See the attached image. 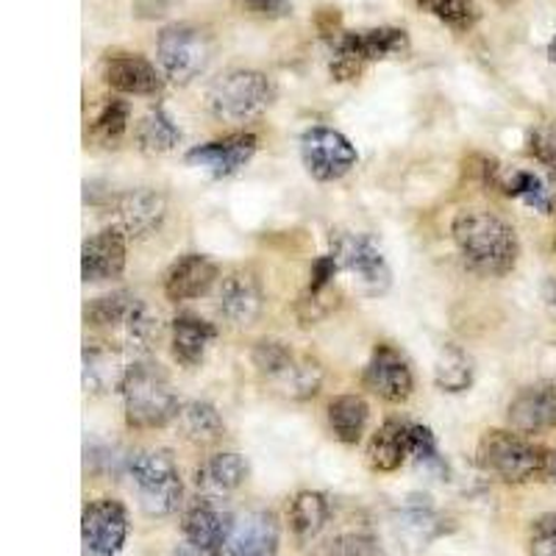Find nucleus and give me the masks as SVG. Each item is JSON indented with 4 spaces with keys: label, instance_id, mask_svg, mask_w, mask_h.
<instances>
[{
    "label": "nucleus",
    "instance_id": "1",
    "mask_svg": "<svg viewBox=\"0 0 556 556\" xmlns=\"http://www.w3.org/2000/svg\"><path fill=\"white\" fill-rule=\"evenodd\" d=\"M451 237L462 262L486 278L513 273L520 256L515 228L486 208H462L451 223Z\"/></svg>",
    "mask_w": 556,
    "mask_h": 556
},
{
    "label": "nucleus",
    "instance_id": "2",
    "mask_svg": "<svg viewBox=\"0 0 556 556\" xmlns=\"http://www.w3.org/2000/svg\"><path fill=\"white\" fill-rule=\"evenodd\" d=\"M123 406H126V424L139 431L165 429L176 424L181 409L170 376L162 370L159 362L151 359H137L131 365V374L123 384Z\"/></svg>",
    "mask_w": 556,
    "mask_h": 556
},
{
    "label": "nucleus",
    "instance_id": "3",
    "mask_svg": "<svg viewBox=\"0 0 556 556\" xmlns=\"http://www.w3.org/2000/svg\"><path fill=\"white\" fill-rule=\"evenodd\" d=\"M253 367L265 376L278 395L290 401H309L320 392L323 367L315 356L298 354L281 340H260L251 351Z\"/></svg>",
    "mask_w": 556,
    "mask_h": 556
},
{
    "label": "nucleus",
    "instance_id": "4",
    "mask_svg": "<svg viewBox=\"0 0 556 556\" xmlns=\"http://www.w3.org/2000/svg\"><path fill=\"white\" fill-rule=\"evenodd\" d=\"M206 103L220 123H251L273 103V81L260 70H226L208 84Z\"/></svg>",
    "mask_w": 556,
    "mask_h": 556
},
{
    "label": "nucleus",
    "instance_id": "5",
    "mask_svg": "<svg viewBox=\"0 0 556 556\" xmlns=\"http://www.w3.org/2000/svg\"><path fill=\"white\" fill-rule=\"evenodd\" d=\"M128 476L137 486L139 506L148 518H167L181 506L184 484L170 451L142 448L128 459Z\"/></svg>",
    "mask_w": 556,
    "mask_h": 556
},
{
    "label": "nucleus",
    "instance_id": "6",
    "mask_svg": "<svg viewBox=\"0 0 556 556\" xmlns=\"http://www.w3.org/2000/svg\"><path fill=\"white\" fill-rule=\"evenodd\" d=\"M479 465L504 484H526L548 470V454L518 431L493 429L481 437Z\"/></svg>",
    "mask_w": 556,
    "mask_h": 556
},
{
    "label": "nucleus",
    "instance_id": "7",
    "mask_svg": "<svg viewBox=\"0 0 556 556\" xmlns=\"http://www.w3.org/2000/svg\"><path fill=\"white\" fill-rule=\"evenodd\" d=\"M331 76L334 81H354L359 78L362 67L381 59H395L409 53V37L404 28L381 26L362 28V31H337L331 37Z\"/></svg>",
    "mask_w": 556,
    "mask_h": 556
},
{
    "label": "nucleus",
    "instance_id": "8",
    "mask_svg": "<svg viewBox=\"0 0 556 556\" xmlns=\"http://www.w3.org/2000/svg\"><path fill=\"white\" fill-rule=\"evenodd\" d=\"M156 56L162 76L170 78L173 84H192L203 76L212 59V39L203 28L190 26V23H176L159 34Z\"/></svg>",
    "mask_w": 556,
    "mask_h": 556
},
{
    "label": "nucleus",
    "instance_id": "9",
    "mask_svg": "<svg viewBox=\"0 0 556 556\" xmlns=\"http://www.w3.org/2000/svg\"><path fill=\"white\" fill-rule=\"evenodd\" d=\"M331 256L337 260L340 270L356 276V281L370 295H379L390 287V265L370 235L340 231L331 237Z\"/></svg>",
    "mask_w": 556,
    "mask_h": 556
},
{
    "label": "nucleus",
    "instance_id": "10",
    "mask_svg": "<svg viewBox=\"0 0 556 556\" xmlns=\"http://www.w3.org/2000/svg\"><path fill=\"white\" fill-rule=\"evenodd\" d=\"M301 159L315 181H340L342 176L354 170L359 153L345 134L317 126L301 137Z\"/></svg>",
    "mask_w": 556,
    "mask_h": 556
},
{
    "label": "nucleus",
    "instance_id": "11",
    "mask_svg": "<svg viewBox=\"0 0 556 556\" xmlns=\"http://www.w3.org/2000/svg\"><path fill=\"white\" fill-rule=\"evenodd\" d=\"M128 538V513L121 501L96 498L84 506L81 540L87 556H117Z\"/></svg>",
    "mask_w": 556,
    "mask_h": 556
},
{
    "label": "nucleus",
    "instance_id": "12",
    "mask_svg": "<svg viewBox=\"0 0 556 556\" xmlns=\"http://www.w3.org/2000/svg\"><path fill=\"white\" fill-rule=\"evenodd\" d=\"M235 515L226 513L220 501L201 498L184 513V540L203 556H226V545L235 531Z\"/></svg>",
    "mask_w": 556,
    "mask_h": 556
},
{
    "label": "nucleus",
    "instance_id": "13",
    "mask_svg": "<svg viewBox=\"0 0 556 556\" xmlns=\"http://www.w3.org/2000/svg\"><path fill=\"white\" fill-rule=\"evenodd\" d=\"M114 226L121 228L128 240H146L156 235L167 217V201L162 192L139 187V190H126L112 198Z\"/></svg>",
    "mask_w": 556,
    "mask_h": 556
},
{
    "label": "nucleus",
    "instance_id": "14",
    "mask_svg": "<svg viewBox=\"0 0 556 556\" xmlns=\"http://www.w3.org/2000/svg\"><path fill=\"white\" fill-rule=\"evenodd\" d=\"M362 384H365V390L379 395L381 401L404 404L412 395V390H415V376H412L409 362H406V356L401 354L399 348L381 342V345L374 348V356L365 365Z\"/></svg>",
    "mask_w": 556,
    "mask_h": 556
},
{
    "label": "nucleus",
    "instance_id": "15",
    "mask_svg": "<svg viewBox=\"0 0 556 556\" xmlns=\"http://www.w3.org/2000/svg\"><path fill=\"white\" fill-rule=\"evenodd\" d=\"M260 148V137L251 131H235L226 134L223 139H212V142H203V146L192 148L187 153V165L198 167V170L208 173L215 178H228L240 173L248 165Z\"/></svg>",
    "mask_w": 556,
    "mask_h": 556
},
{
    "label": "nucleus",
    "instance_id": "16",
    "mask_svg": "<svg viewBox=\"0 0 556 556\" xmlns=\"http://www.w3.org/2000/svg\"><path fill=\"white\" fill-rule=\"evenodd\" d=\"M137 356L126 345L112 342H87L84 348V390L92 395L123 392Z\"/></svg>",
    "mask_w": 556,
    "mask_h": 556
},
{
    "label": "nucleus",
    "instance_id": "17",
    "mask_svg": "<svg viewBox=\"0 0 556 556\" xmlns=\"http://www.w3.org/2000/svg\"><path fill=\"white\" fill-rule=\"evenodd\" d=\"M506 424L518 434H545L556 429V381L529 384L506 406Z\"/></svg>",
    "mask_w": 556,
    "mask_h": 556
},
{
    "label": "nucleus",
    "instance_id": "18",
    "mask_svg": "<svg viewBox=\"0 0 556 556\" xmlns=\"http://www.w3.org/2000/svg\"><path fill=\"white\" fill-rule=\"evenodd\" d=\"M265 306V290L253 270H235L220 278L217 287V309L235 326H251L260 320Z\"/></svg>",
    "mask_w": 556,
    "mask_h": 556
},
{
    "label": "nucleus",
    "instance_id": "19",
    "mask_svg": "<svg viewBox=\"0 0 556 556\" xmlns=\"http://www.w3.org/2000/svg\"><path fill=\"white\" fill-rule=\"evenodd\" d=\"M126 240L121 228H103L96 237H89L81 248V276L87 285L114 281L126 270Z\"/></svg>",
    "mask_w": 556,
    "mask_h": 556
},
{
    "label": "nucleus",
    "instance_id": "20",
    "mask_svg": "<svg viewBox=\"0 0 556 556\" xmlns=\"http://www.w3.org/2000/svg\"><path fill=\"white\" fill-rule=\"evenodd\" d=\"M103 81L123 96H159L165 78L139 53H114L103 59Z\"/></svg>",
    "mask_w": 556,
    "mask_h": 556
},
{
    "label": "nucleus",
    "instance_id": "21",
    "mask_svg": "<svg viewBox=\"0 0 556 556\" xmlns=\"http://www.w3.org/2000/svg\"><path fill=\"white\" fill-rule=\"evenodd\" d=\"M278 540H281V531H278L276 515L253 509L235 520L226 556H276Z\"/></svg>",
    "mask_w": 556,
    "mask_h": 556
},
{
    "label": "nucleus",
    "instance_id": "22",
    "mask_svg": "<svg viewBox=\"0 0 556 556\" xmlns=\"http://www.w3.org/2000/svg\"><path fill=\"white\" fill-rule=\"evenodd\" d=\"M217 281H220V270L215 262L203 253H184L165 273V295L167 301H192V298L206 295Z\"/></svg>",
    "mask_w": 556,
    "mask_h": 556
},
{
    "label": "nucleus",
    "instance_id": "23",
    "mask_svg": "<svg viewBox=\"0 0 556 556\" xmlns=\"http://www.w3.org/2000/svg\"><path fill=\"white\" fill-rule=\"evenodd\" d=\"M248 473L251 468L240 454H215L198 465L195 486L203 498L223 501L245 484Z\"/></svg>",
    "mask_w": 556,
    "mask_h": 556
},
{
    "label": "nucleus",
    "instance_id": "24",
    "mask_svg": "<svg viewBox=\"0 0 556 556\" xmlns=\"http://www.w3.org/2000/svg\"><path fill=\"white\" fill-rule=\"evenodd\" d=\"M409 431L412 424L406 420H384L367 443V465L376 473H392L409 456Z\"/></svg>",
    "mask_w": 556,
    "mask_h": 556
},
{
    "label": "nucleus",
    "instance_id": "25",
    "mask_svg": "<svg viewBox=\"0 0 556 556\" xmlns=\"http://www.w3.org/2000/svg\"><path fill=\"white\" fill-rule=\"evenodd\" d=\"M173 356H176L178 365L184 367H198L206 356L208 345L217 340V329L208 320L195 315H178L173 320Z\"/></svg>",
    "mask_w": 556,
    "mask_h": 556
},
{
    "label": "nucleus",
    "instance_id": "26",
    "mask_svg": "<svg viewBox=\"0 0 556 556\" xmlns=\"http://www.w3.org/2000/svg\"><path fill=\"white\" fill-rule=\"evenodd\" d=\"M493 184H498V190H504V195L518 198L526 206H531L534 212H543L551 215L556 203V192L551 190L548 184L531 170H498L493 167Z\"/></svg>",
    "mask_w": 556,
    "mask_h": 556
},
{
    "label": "nucleus",
    "instance_id": "27",
    "mask_svg": "<svg viewBox=\"0 0 556 556\" xmlns=\"http://www.w3.org/2000/svg\"><path fill=\"white\" fill-rule=\"evenodd\" d=\"M121 331H123V342H126V348L137 356V354H148V351L162 340L165 323H162V315H159L151 304H146L142 298H137V301L131 304V309H128L126 320H123Z\"/></svg>",
    "mask_w": 556,
    "mask_h": 556
},
{
    "label": "nucleus",
    "instance_id": "28",
    "mask_svg": "<svg viewBox=\"0 0 556 556\" xmlns=\"http://www.w3.org/2000/svg\"><path fill=\"white\" fill-rule=\"evenodd\" d=\"M290 518V529L298 540H312L317 538L331 518V504L329 498L317 490H301L295 498L290 501L287 509Z\"/></svg>",
    "mask_w": 556,
    "mask_h": 556
},
{
    "label": "nucleus",
    "instance_id": "29",
    "mask_svg": "<svg viewBox=\"0 0 556 556\" xmlns=\"http://www.w3.org/2000/svg\"><path fill=\"white\" fill-rule=\"evenodd\" d=\"M176 426L181 431L184 440H190L195 445H208L217 443L226 431V424H223L220 412L215 409L206 401H190L178 409Z\"/></svg>",
    "mask_w": 556,
    "mask_h": 556
},
{
    "label": "nucleus",
    "instance_id": "30",
    "mask_svg": "<svg viewBox=\"0 0 556 556\" xmlns=\"http://www.w3.org/2000/svg\"><path fill=\"white\" fill-rule=\"evenodd\" d=\"M367 417L370 409L359 395H337L329 404V426L337 440L345 445L359 443L367 429Z\"/></svg>",
    "mask_w": 556,
    "mask_h": 556
},
{
    "label": "nucleus",
    "instance_id": "31",
    "mask_svg": "<svg viewBox=\"0 0 556 556\" xmlns=\"http://www.w3.org/2000/svg\"><path fill=\"white\" fill-rule=\"evenodd\" d=\"M434 384L443 392H465L473 384V359L468 351L448 342L434 362Z\"/></svg>",
    "mask_w": 556,
    "mask_h": 556
},
{
    "label": "nucleus",
    "instance_id": "32",
    "mask_svg": "<svg viewBox=\"0 0 556 556\" xmlns=\"http://www.w3.org/2000/svg\"><path fill=\"white\" fill-rule=\"evenodd\" d=\"M181 142V131L165 109L148 112L137 126V146L146 153H170Z\"/></svg>",
    "mask_w": 556,
    "mask_h": 556
},
{
    "label": "nucleus",
    "instance_id": "33",
    "mask_svg": "<svg viewBox=\"0 0 556 556\" xmlns=\"http://www.w3.org/2000/svg\"><path fill=\"white\" fill-rule=\"evenodd\" d=\"M415 3L426 14H431V17H437L459 34L470 31L481 17L476 0H415Z\"/></svg>",
    "mask_w": 556,
    "mask_h": 556
},
{
    "label": "nucleus",
    "instance_id": "34",
    "mask_svg": "<svg viewBox=\"0 0 556 556\" xmlns=\"http://www.w3.org/2000/svg\"><path fill=\"white\" fill-rule=\"evenodd\" d=\"M134 301H137V295H131V292H112V295L96 298L84 315H87L89 326H96V329H121Z\"/></svg>",
    "mask_w": 556,
    "mask_h": 556
},
{
    "label": "nucleus",
    "instance_id": "35",
    "mask_svg": "<svg viewBox=\"0 0 556 556\" xmlns=\"http://www.w3.org/2000/svg\"><path fill=\"white\" fill-rule=\"evenodd\" d=\"M128 128V103L123 101H109L101 109V114L92 123V139L103 142V146H114L121 142L123 134Z\"/></svg>",
    "mask_w": 556,
    "mask_h": 556
},
{
    "label": "nucleus",
    "instance_id": "36",
    "mask_svg": "<svg viewBox=\"0 0 556 556\" xmlns=\"http://www.w3.org/2000/svg\"><path fill=\"white\" fill-rule=\"evenodd\" d=\"M323 556H381V545L367 531H345L323 548Z\"/></svg>",
    "mask_w": 556,
    "mask_h": 556
},
{
    "label": "nucleus",
    "instance_id": "37",
    "mask_svg": "<svg viewBox=\"0 0 556 556\" xmlns=\"http://www.w3.org/2000/svg\"><path fill=\"white\" fill-rule=\"evenodd\" d=\"M529 153L534 156V162H540L548 170V176L556 184V123H543V126L531 128Z\"/></svg>",
    "mask_w": 556,
    "mask_h": 556
},
{
    "label": "nucleus",
    "instance_id": "38",
    "mask_svg": "<svg viewBox=\"0 0 556 556\" xmlns=\"http://www.w3.org/2000/svg\"><path fill=\"white\" fill-rule=\"evenodd\" d=\"M531 556H556V515H543L531 523L529 531Z\"/></svg>",
    "mask_w": 556,
    "mask_h": 556
},
{
    "label": "nucleus",
    "instance_id": "39",
    "mask_svg": "<svg viewBox=\"0 0 556 556\" xmlns=\"http://www.w3.org/2000/svg\"><path fill=\"white\" fill-rule=\"evenodd\" d=\"M409 456H415L424 465H440V451H437V440L431 434L429 426L412 424L409 431Z\"/></svg>",
    "mask_w": 556,
    "mask_h": 556
},
{
    "label": "nucleus",
    "instance_id": "40",
    "mask_svg": "<svg viewBox=\"0 0 556 556\" xmlns=\"http://www.w3.org/2000/svg\"><path fill=\"white\" fill-rule=\"evenodd\" d=\"M240 3L248 14L262 20H285L295 9V0H240Z\"/></svg>",
    "mask_w": 556,
    "mask_h": 556
},
{
    "label": "nucleus",
    "instance_id": "41",
    "mask_svg": "<svg viewBox=\"0 0 556 556\" xmlns=\"http://www.w3.org/2000/svg\"><path fill=\"white\" fill-rule=\"evenodd\" d=\"M337 270H340V265H337L334 256H320V260L312 265V273H309V287H306V292H315V295H320V292L329 290L331 278L337 276Z\"/></svg>",
    "mask_w": 556,
    "mask_h": 556
},
{
    "label": "nucleus",
    "instance_id": "42",
    "mask_svg": "<svg viewBox=\"0 0 556 556\" xmlns=\"http://www.w3.org/2000/svg\"><path fill=\"white\" fill-rule=\"evenodd\" d=\"M543 298H545V306H548V309H551V315L556 317V276L545 281Z\"/></svg>",
    "mask_w": 556,
    "mask_h": 556
},
{
    "label": "nucleus",
    "instance_id": "43",
    "mask_svg": "<svg viewBox=\"0 0 556 556\" xmlns=\"http://www.w3.org/2000/svg\"><path fill=\"white\" fill-rule=\"evenodd\" d=\"M170 556H203V554H201V551H198V548H192L190 543H187V545H181V548L173 551Z\"/></svg>",
    "mask_w": 556,
    "mask_h": 556
},
{
    "label": "nucleus",
    "instance_id": "44",
    "mask_svg": "<svg viewBox=\"0 0 556 556\" xmlns=\"http://www.w3.org/2000/svg\"><path fill=\"white\" fill-rule=\"evenodd\" d=\"M545 476H548L551 481H556V451L548 454V470H545Z\"/></svg>",
    "mask_w": 556,
    "mask_h": 556
},
{
    "label": "nucleus",
    "instance_id": "45",
    "mask_svg": "<svg viewBox=\"0 0 556 556\" xmlns=\"http://www.w3.org/2000/svg\"><path fill=\"white\" fill-rule=\"evenodd\" d=\"M548 59L551 62H556V37L548 42Z\"/></svg>",
    "mask_w": 556,
    "mask_h": 556
},
{
    "label": "nucleus",
    "instance_id": "46",
    "mask_svg": "<svg viewBox=\"0 0 556 556\" xmlns=\"http://www.w3.org/2000/svg\"><path fill=\"white\" fill-rule=\"evenodd\" d=\"M501 3H515V0H501Z\"/></svg>",
    "mask_w": 556,
    "mask_h": 556
},
{
    "label": "nucleus",
    "instance_id": "47",
    "mask_svg": "<svg viewBox=\"0 0 556 556\" xmlns=\"http://www.w3.org/2000/svg\"><path fill=\"white\" fill-rule=\"evenodd\" d=\"M554 248H556V240H554Z\"/></svg>",
    "mask_w": 556,
    "mask_h": 556
}]
</instances>
